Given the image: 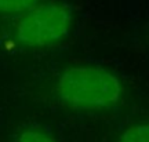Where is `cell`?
<instances>
[{
    "instance_id": "3957f363",
    "label": "cell",
    "mask_w": 149,
    "mask_h": 142,
    "mask_svg": "<svg viewBox=\"0 0 149 142\" xmlns=\"http://www.w3.org/2000/svg\"><path fill=\"white\" fill-rule=\"evenodd\" d=\"M39 4L40 0H0V15L21 18Z\"/></svg>"
},
{
    "instance_id": "6da1fadb",
    "label": "cell",
    "mask_w": 149,
    "mask_h": 142,
    "mask_svg": "<svg viewBox=\"0 0 149 142\" xmlns=\"http://www.w3.org/2000/svg\"><path fill=\"white\" fill-rule=\"evenodd\" d=\"M55 91L64 104L80 109H101L117 104L122 84L115 74L97 66H73L61 73Z\"/></svg>"
},
{
    "instance_id": "7a4b0ae2",
    "label": "cell",
    "mask_w": 149,
    "mask_h": 142,
    "mask_svg": "<svg viewBox=\"0 0 149 142\" xmlns=\"http://www.w3.org/2000/svg\"><path fill=\"white\" fill-rule=\"evenodd\" d=\"M69 10L57 1L42 3L18 19V42L29 47H46L61 42L70 29Z\"/></svg>"
},
{
    "instance_id": "277c9868",
    "label": "cell",
    "mask_w": 149,
    "mask_h": 142,
    "mask_svg": "<svg viewBox=\"0 0 149 142\" xmlns=\"http://www.w3.org/2000/svg\"><path fill=\"white\" fill-rule=\"evenodd\" d=\"M119 142H149V124H135L126 128Z\"/></svg>"
},
{
    "instance_id": "5b68a950",
    "label": "cell",
    "mask_w": 149,
    "mask_h": 142,
    "mask_svg": "<svg viewBox=\"0 0 149 142\" xmlns=\"http://www.w3.org/2000/svg\"><path fill=\"white\" fill-rule=\"evenodd\" d=\"M17 142H57L53 137H50L48 134L36 130V128H28L25 131H22L18 138Z\"/></svg>"
}]
</instances>
